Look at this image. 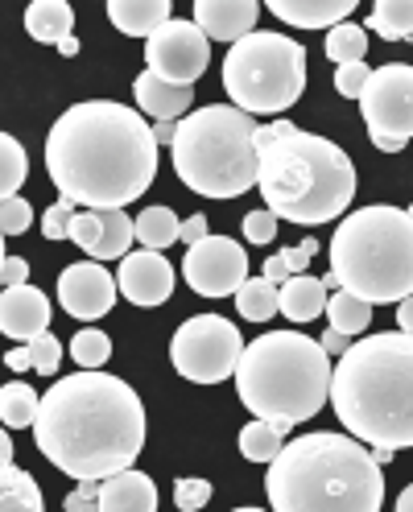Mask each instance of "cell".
<instances>
[{"label": "cell", "mask_w": 413, "mask_h": 512, "mask_svg": "<svg viewBox=\"0 0 413 512\" xmlns=\"http://www.w3.org/2000/svg\"><path fill=\"white\" fill-rule=\"evenodd\" d=\"M137 240H141V248L166 252L170 244L182 240V219H178L170 207H145V211L137 215Z\"/></svg>", "instance_id": "cell-27"}, {"label": "cell", "mask_w": 413, "mask_h": 512, "mask_svg": "<svg viewBox=\"0 0 413 512\" xmlns=\"http://www.w3.org/2000/svg\"><path fill=\"white\" fill-rule=\"evenodd\" d=\"M25 174H29L25 145H21L13 133H5V137H0V199L17 195L21 182H25Z\"/></svg>", "instance_id": "cell-33"}, {"label": "cell", "mask_w": 413, "mask_h": 512, "mask_svg": "<svg viewBox=\"0 0 413 512\" xmlns=\"http://www.w3.org/2000/svg\"><path fill=\"white\" fill-rule=\"evenodd\" d=\"M38 409H42V397L29 389V384L13 380L0 389V422H5V430H25L38 422Z\"/></svg>", "instance_id": "cell-29"}, {"label": "cell", "mask_w": 413, "mask_h": 512, "mask_svg": "<svg viewBox=\"0 0 413 512\" xmlns=\"http://www.w3.org/2000/svg\"><path fill=\"white\" fill-rule=\"evenodd\" d=\"M224 91L248 116H277L294 108L306 91V50L285 34L257 29L228 50Z\"/></svg>", "instance_id": "cell-9"}, {"label": "cell", "mask_w": 413, "mask_h": 512, "mask_svg": "<svg viewBox=\"0 0 413 512\" xmlns=\"http://www.w3.org/2000/svg\"><path fill=\"white\" fill-rule=\"evenodd\" d=\"M323 281V290H339V277L335 273H327V277H319Z\"/></svg>", "instance_id": "cell-54"}, {"label": "cell", "mask_w": 413, "mask_h": 512, "mask_svg": "<svg viewBox=\"0 0 413 512\" xmlns=\"http://www.w3.org/2000/svg\"><path fill=\"white\" fill-rule=\"evenodd\" d=\"M133 100L153 120H186L190 104H195V87H178V83H166V79L141 71L133 79Z\"/></svg>", "instance_id": "cell-18"}, {"label": "cell", "mask_w": 413, "mask_h": 512, "mask_svg": "<svg viewBox=\"0 0 413 512\" xmlns=\"http://www.w3.org/2000/svg\"><path fill=\"white\" fill-rule=\"evenodd\" d=\"M71 360L79 368H104L112 360V339L95 327H83L75 339H71Z\"/></svg>", "instance_id": "cell-34"}, {"label": "cell", "mask_w": 413, "mask_h": 512, "mask_svg": "<svg viewBox=\"0 0 413 512\" xmlns=\"http://www.w3.org/2000/svg\"><path fill=\"white\" fill-rule=\"evenodd\" d=\"M335 418L372 446H413V335L385 331L352 343L331 372Z\"/></svg>", "instance_id": "cell-4"}, {"label": "cell", "mask_w": 413, "mask_h": 512, "mask_svg": "<svg viewBox=\"0 0 413 512\" xmlns=\"http://www.w3.org/2000/svg\"><path fill=\"white\" fill-rule=\"evenodd\" d=\"M331 273L339 290L372 306L413 294V207H360L331 236Z\"/></svg>", "instance_id": "cell-7"}, {"label": "cell", "mask_w": 413, "mask_h": 512, "mask_svg": "<svg viewBox=\"0 0 413 512\" xmlns=\"http://www.w3.org/2000/svg\"><path fill=\"white\" fill-rule=\"evenodd\" d=\"M331 356L302 331H269L252 339L236 368V393L252 418L294 430L331 401Z\"/></svg>", "instance_id": "cell-5"}, {"label": "cell", "mask_w": 413, "mask_h": 512, "mask_svg": "<svg viewBox=\"0 0 413 512\" xmlns=\"http://www.w3.org/2000/svg\"><path fill=\"white\" fill-rule=\"evenodd\" d=\"M327 318H331V327L343 331L347 339L352 335H364L368 323H372V302L356 298V294H347V290H335L327 298Z\"/></svg>", "instance_id": "cell-30"}, {"label": "cell", "mask_w": 413, "mask_h": 512, "mask_svg": "<svg viewBox=\"0 0 413 512\" xmlns=\"http://www.w3.org/2000/svg\"><path fill=\"white\" fill-rule=\"evenodd\" d=\"M100 484H104V479H79V488H75L67 500H62V508H67V512L100 508Z\"/></svg>", "instance_id": "cell-42"}, {"label": "cell", "mask_w": 413, "mask_h": 512, "mask_svg": "<svg viewBox=\"0 0 413 512\" xmlns=\"http://www.w3.org/2000/svg\"><path fill=\"white\" fill-rule=\"evenodd\" d=\"M372 455H376V463H380V467H385V463H393V455H397V451H393V446H372Z\"/></svg>", "instance_id": "cell-52"}, {"label": "cell", "mask_w": 413, "mask_h": 512, "mask_svg": "<svg viewBox=\"0 0 413 512\" xmlns=\"http://www.w3.org/2000/svg\"><path fill=\"white\" fill-rule=\"evenodd\" d=\"M0 331L17 343H34L50 331V298L34 285H5L0 294Z\"/></svg>", "instance_id": "cell-16"}, {"label": "cell", "mask_w": 413, "mask_h": 512, "mask_svg": "<svg viewBox=\"0 0 413 512\" xmlns=\"http://www.w3.org/2000/svg\"><path fill=\"white\" fill-rule=\"evenodd\" d=\"M397 327H401V331H409V335H413V294H409V298H401V302H397Z\"/></svg>", "instance_id": "cell-50"}, {"label": "cell", "mask_w": 413, "mask_h": 512, "mask_svg": "<svg viewBox=\"0 0 413 512\" xmlns=\"http://www.w3.org/2000/svg\"><path fill=\"white\" fill-rule=\"evenodd\" d=\"M244 356V335L236 323L219 314H195L174 331L170 339V360L182 380L190 384H219L236 376Z\"/></svg>", "instance_id": "cell-10"}, {"label": "cell", "mask_w": 413, "mask_h": 512, "mask_svg": "<svg viewBox=\"0 0 413 512\" xmlns=\"http://www.w3.org/2000/svg\"><path fill=\"white\" fill-rule=\"evenodd\" d=\"M29 223H34V207H29L25 199H17V195L0 199V232H5V236H21Z\"/></svg>", "instance_id": "cell-37"}, {"label": "cell", "mask_w": 413, "mask_h": 512, "mask_svg": "<svg viewBox=\"0 0 413 512\" xmlns=\"http://www.w3.org/2000/svg\"><path fill=\"white\" fill-rule=\"evenodd\" d=\"M252 133L257 124L236 104L195 108L186 120H178V137L170 145L174 174L203 199L244 195L261 178V149Z\"/></svg>", "instance_id": "cell-8"}, {"label": "cell", "mask_w": 413, "mask_h": 512, "mask_svg": "<svg viewBox=\"0 0 413 512\" xmlns=\"http://www.w3.org/2000/svg\"><path fill=\"white\" fill-rule=\"evenodd\" d=\"M203 236H211V232H207V215H190V219L182 223V244H199Z\"/></svg>", "instance_id": "cell-45"}, {"label": "cell", "mask_w": 413, "mask_h": 512, "mask_svg": "<svg viewBox=\"0 0 413 512\" xmlns=\"http://www.w3.org/2000/svg\"><path fill=\"white\" fill-rule=\"evenodd\" d=\"M29 356H34V372L54 376V372H58V364H62V343L46 331V335H38L34 343H29Z\"/></svg>", "instance_id": "cell-40"}, {"label": "cell", "mask_w": 413, "mask_h": 512, "mask_svg": "<svg viewBox=\"0 0 413 512\" xmlns=\"http://www.w3.org/2000/svg\"><path fill=\"white\" fill-rule=\"evenodd\" d=\"M25 29L34 42L62 50L75 42V9L67 0H34V5L25 9Z\"/></svg>", "instance_id": "cell-20"}, {"label": "cell", "mask_w": 413, "mask_h": 512, "mask_svg": "<svg viewBox=\"0 0 413 512\" xmlns=\"http://www.w3.org/2000/svg\"><path fill=\"white\" fill-rule=\"evenodd\" d=\"M145 405L137 389L100 368H79L54 380L42 397L34 442L71 479H108L137 467L145 451Z\"/></svg>", "instance_id": "cell-2"}, {"label": "cell", "mask_w": 413, "mask_h": 512, "mask_svg": "<svg viewBox=\"0 0 413 512\" xmlns=\"http://www.w3.org/2000/svg\"><path fill=\"white\" fill-rule=\"evenodd\" d=\"M290 434L285 426H277V422H265V418H257V422H248L244 430H240V455L248 459V463H273V455L281 451V438Z\"/></svg>", "instance_id": "cell-31"}, {"label": "cell", "mask_w": 413, "mask_h": 512, "mask_svg": "<svg viewBox=\"0 0 413 512\" xmlns=\"http://www.w3.org/2000/svg\"><path fill=\"white\" fill-rule=\"evenodd\" d=\"M273 512H376L385 508V475L352 434H302L285 442L265 471Z\"/></svg>", "instance_id": "cell-3"}, {"label": "cell", "mask_w": 413, "mask_h": 512, "mask_svg": "<svg viewBox=\"0 0 413 512\" xmlns=\"http://www.w3.org/2000/svg\"><path fill=\"white\" fill-rule=\"evenodd\" d=\"M0 281L5 285H25L29 281V265L21 256H0Z\"/></svg>", "instance_id": "cell-44"}, {"label": "cell", "mask_w": 413, "mask_h": 512, "mask_svg": "<svg viewBox=\"0 0 413 512\" xmlns=\"http://www.w3.org/2000/svg\"><path fill=\"white\" fill-rule=\"evenodd\" d=\"M364 25L385 42H409L413 38V0H380Z\"/></svg>", "instance_id": "cell-28"}, {"label": "cell", "mask_w": 413, "mask_h": 512, "mask_svg": "<svg viewBox=\"0 0 413 512\" xmlns=\"http://www.w3.org/2000/svg\"><path fill=\"white\" fill-rule=\"evenodd\" d=\"M257 17H261V5L257 0H199L195 5V25L211 42H244L248 34H257Z\"/></svg>", "instance_id": "cell-17"}, {"label": "cell", "mask_w": 413, "mask_h": 512, "mask_svg": "<svg viewBox=\"0 0 413 512\" xmlns=\"http://www.w3.org/2000/svg\"><path fill=\"white\" fill-rule=\"evenodd\" d=\"M281 314L290 318V323H314L319 314H327V290L319 277H290L281 281Z\"/></svg>", "instance_id": "cell-23"}, {"label": "cell", "mask_w": 413, "mask_h": 512, "mask_svg": "<svg viewBox=\"0 0 413 512\" xmlns=\"http://www.w3.org/2000/svg\"><path fill=\"white\" fill-rule=\"evenodd\" d=\"M368 54V34L364 25H335L327 29V58L335 62V67H347V62H364Z\"/></svg>", "instance_id": "cell-32"}, {"label": "cell", "mask_w": 413, "mask_h": 512, "mask_svg": "<svg viewBox=\"0 0 413 512\" xmlns=\"http://www.w3.org/2000/svg\"><path fill=\"white\" fill-rule=\"evenodd\" d=\"M360 112L368 124L372 141H413V67L405 62H389V67L372 71L364 95H360Z\"/></svg>", "instance_id": "cell-11"}, {"label": "cell", "mask_w": 413, "mask_h": 512, "mask_svg": "<svg viewBox=\"0 0 413 512\" xmlns=\"http://www.w3.org/2000/svg\"><path fill=\"white\" fill-rule=\"evenodd\" d=\"M265 277H269L273 285H281V281H290V269H285V256H281V252L265 256Z\"/></svg>", "instance_id": "cell-46"}, {"label": "cell", "mask_w": 413, "mask_h": 512, "mask_svg": "<svg viewBox=\"0 0 413 512\" xmlns=\"http://www.w3.org/2000/svg\"><path fill=\"white\" fill-rule=\"evenodd\" d=\"M153 137H157V145H174V137H178V120H157V124H153Z\"/></svg>", "instance_id": "cell-49"}, {"label": "cell", "mask_w": 413, "mask_h": 512, "mask_svg": "<svg viewBox=\"0 0 413 512\" xmlns=\"http://www.w3.org/2000/svg\"><path fill=\"white\" fill-rule=\"evenodd\" d=\"M75 203L71 199H58L46 215H42V236L46 240H71V219H75Z\"/></svg>", "instance_id": "cell-38"}, {"label": "cell", "mask_w": 413, "mask_h": 512, "mask_svg": "<svg viewBox=\"0 0 413 512\" xmlns=\"http://www.w3.org/2000/svg\"><path fill=\"white\" fill-rule=\"evenodd\" d=\"M157 137L137 108L87 100L67 108L46 133V170L58 199L87 211H124L157 178Z\"/></svg>", "instance_id": "cell-1"}, {"label": "cell", "mask_w": 413, "mask_h": 512, "mask_svg": "<svg viewBox=\"0 0 413 512\" xmlns=\"http://www.w3.org/2000/svg\"><path fill=\"white\" fill-rule=\"evenodd\" d=\"M261 195L277 219H290L298 228H319L356 199V166L335 141L319 133H298L269 141L261 149Z\"/></svg>", "instance_id": "cell-6"}, {"label": "cell", "mask_w": 413, "mask_h": 512, "mask_svg": "<svg viewBox=\"0 0 413 512\" xmlns=\"http://www.w3.org/2000/svg\"><path fill=\"white\" fill-rule=\"evenodd\" d=\"M5 364H9L13 372H25V368H34V356H29V343H25V347H13L9 356H5Z\"/></svg>", "instance_id": "cell-48"}, {"label": "cell", "mask_w": 413, "mask_h": 512, "mask_svg": "<svg viewBox=\"0 0 413 512\" xmlns=\"http://www.w3.org/2000/svg\"><path fill=\"white\" fill-rule=\"evenodd\" d=\"M153 508H157V484L137 467H124L100 484V512H153Z\"/></svg>", "instance_id": "cell-19"}, {"label": "cell", "mask_w": 413, "mask_h": 512, "mask_svg": "<svg viewBox=\"0 0 413 512\" xmlns=\"http://www.w3.org/2000/svg\"><path fill=\"white\" fill-rule=\"evenodd\" d=\"M277 215L265 207V211H248L244 219H240V228H244V240L248 244H273L277 240Z\"/></svg>", "instance_id": "cell-39"}, {"label": "cell", "mask_w": 413, "mask_h": 512, "mask_svg": "<svg viewBox=\"0 0 413 512\" xmlns=\"http://www.w3.org/2000/svg\"><path fill=\"white\" fill-rule=\"evenodd\" d=\"M273 17L285 25H298V29H335L347 21L356 5L352 0H273Z\"/></svg>", "instance_id": "cell-22"}, {"label": "cell", "mask_w": 413, "mask_h": 512, "mask_svg": "<svg viewBox=\"0 0 413 512\" xmlns=\"http://www.w3.org/2000/svg\"><path fill=\"white\" fill-rule=\"evenodd\" d=\"M145 62L149 75L178 83V87H195L199 75H207L211 62V38L195 21H170L145 42Z\"/></svg>", "instance_id": "cell-12"}, {"label": "cell", "mask_w": 413, "mask_h": 512, "mask_svg": "<svg viewBox=\"0 0 413 512\" xmlns=\"http://www.w3.org/2000/svg\"><path fill=\"white\" fill-rule=\"evenodd\" d=\"M182 277L203 298H228L248 281V252L232 236H203L182 256Z\"/></svg>", "instance_id": "cell-13"}, {"label": "cell", "mask_w": 413, "mask_h": 512, "mask_svg": "<svg viewBox=\"0 0 413 512\" xmlns=\"http://www.w3.org/2000/svg\"><path fill=\"white\" fill-rule=\"evenodd\" d=\"M0 467H13V442H9V430L0 434Z\"/></svg>", "instance_id": "cell-51"}, {"label": "cell", "mask_w": 413, "mask_h": 512, "mask_svg": "<svg viewBox=\"0 0 413 512\" xmlns=\"http://www.w3.org/2000/svg\"><path fill=\"white\" fill-rule=\"evenodd\" d=\"M170 0H112L108 5V21L129 38H153L162 25H170Z\"/></svg>", "instance_id": "cell-21"}, {"label": "cell", "mask_w": 413, "mask_h": 512, "mask_svg": "<svg viewBox=\"0 0 413 512\" xmlns=\"http://www.w3.org/2000/svg\"><path fill=\"white\" fill-rule=\"evenodd\" d=\"M319 343H323L327 356H343V351L352 347V343H347V335H343V331H335V327H327V335H323Z\"/></svg>", "instance_id": "cell-47"}, {"label": "cell", "mask_w": 413, "mask_h": 512, "mask_svg": "<svg viewBox=\"0 0 413 512\" xmlns=\"http://www.w3.org/2000/svg\"><path fill=\"white\" fill-rule=\"evenodd\" d=\"M0 508L5 512H42V488L38 479L21 467H0Z\"/></svg>", "instance_id": "cell-25"}, {"label": "cell", "mask_w": 413, "mask_h": 512, "mask_svg": "<svg viewBox=\"0 0 413 512\" xmlns=\"http://www.w3.org/2000/svg\"><path fill=\"white\" fill-rule=\"evenodd\" d=\"M319 252V240L314 236H306L298 248H281V256H285V269H290V277H298V273H306V265H310V256Z\"/></svg>", "instance_id": "cell-43"}, {"label": "cell", "mask_w": 413, "mask_h": 512, "mask_svg": "<svg viewBox=\"0 0 413 512\" xmlns=\"http://www.w3.org/2000/svg\"><path fill=\"white\" fill-rule=\"evenodd\" d=\"M95 240H100V211H75V219H71V244L91 252Z\"/></svg>", "instance_id": "cell-41"}, {"label": "cell", "mask_w": 413, "mask_h": 512, "mask_svg": "<svg viewBox=\"0 0 413 512\" xmlns=\"http://www.w3.org/2000/svg\"><path fill=\"white\" fill-rule=\"evenodd\" d=\"M116 281H120V298H129L133 306H145V310L166 306L174 294V265L162 252L141 248L116 265Z\"/></svg>", "instance_id": "cell-15"}, {"label": "cell", "mask_w": 413, "mask_h": 512, "mask_svg": "<svg viewBox=\"0 0 413 512\" xmlns=\"http://www.w3.org/2000/svg\"><path fill=\"white\" fill-rule=\"evenodd\" d=\"M397 508H401V512H413V484H409V488L397 496Z\"/></svg>", "instance_id": "cell-53"}, {"label": "cell", "mask_w": 413, "mask_h": 512, "mask_svg": "<svg viewBox=\"0 0 413 512\" xmlns=\"http://www.w3.org/2000/svg\"><path fill=\"white\" fill-rule=\"evenodd\" d=\"M174 504H178L182 512L207 508V504H211V484H207V479H199V475L178 479V484H174Z\"/></svg>", "instance_id": "cell-36"}, {"label": "cell", "mask_w": 413, "mask_h": 512, "mask_svg": "<svg viewBox=\"0 0 413 512\" xmlns=\"http://www.w3.org/2000/svg\"><path fill=\"white\" fill-rule=\"evenodd\" d=\"M368 79H372L368 62H347V67H335V91L343 95V100H360Z\"/></svg>", "instance_id": "cell-35"}, {"label": "cell", "mask_w": 413, "mask_h": 512, "mask_svg": "<svg viewBox=\"0 0 413 512\" xmlns=\"http://www.w3.org/2000/svg\"><path fill=\"white\" fill-rule=\"evenodd\" d=\"M120 281L104 269V261H79L58 273V306L79 323H95L116 306Z\"/></svg>", "instance_id": "cell-14"}, {"label": "cell", "mask_w": 413, "mask_h": 512, "mask_svg": "<svg viewBox=\"0 0 413 512\" xmlns=\"http://www.w3.org/2000/svg\"><path fill=\"white\" fill-rule=\"evenodd\" d=\"M236 310L248 323H265L281 310V285H273L269 277H248L236 290Z\"/></svg>", "instance_id": "cell-26"}, {"label": "cell", "mask_w": 413, "mask_h": 512, "mask_svg": "<svg viewBox=\"0 0 413 512\" xmlns=\"http://www.w3.org/2000/svg\"><path fill=\"white\" fill-rule=\"evenodd\" d=\"M137 240V219H129L124 211H100V240L87 252L91 261H124Z\"/></svg>", "instance_id": "cell-24"}]
</instances>
